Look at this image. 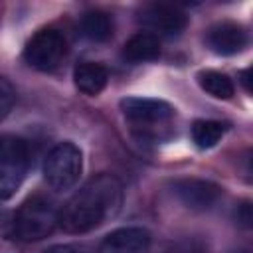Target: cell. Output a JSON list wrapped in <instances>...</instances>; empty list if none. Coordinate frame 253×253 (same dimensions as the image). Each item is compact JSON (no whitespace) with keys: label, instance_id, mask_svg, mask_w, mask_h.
Listing matches in <instances>:
<instances>
[{"label":"cell","instance_id":"cell-1","mask_svg":"<svg viewBox=\"0 0 253 253\" xmlns=\"http://www.w3.org/2000/svg\"><path fill=\"white\" fill-rule=\"evenodd\" d=\"M123 206V184L111 174H97L85 182L59 211V225L67 233H87L109 221Z\"/></svg>","mask_w":253,"mask_h":253},{"label":"cell","instance_id":"cell-2","mask_svg":"<svg viewBox=\"0 0 253 253\" xmlns=\"http://www.w3.org/2000/svg\"><path fill=\"white\" fill-rule=\"evenodd\" d=\"M121 111L130 125V130L140 140H162L170 132L176 111L170 103L150 97H126L121 101Z\"/></svg>","mask_w":253,"mask_h":253},{"label":"cell","instance_id":"cell-3","mask_svg":"<svg viewBox=\"0 0 253 253\" xmlns=\"http://www.w3.org/2000/svg\"><path fill=\"white\" fill-rule=\"evenodd\" d=\"M57 225L59 213L55 206L42 196H34L16 210L12 219V237L24 243L42 241L51 235Z\"/></svg>","mask_w":253,"mask_h":253},{"label":"cell","instance_id":"cell-4","mask_svg":"<svg viewBox=\"0 0 253 253\" xmlns=\"http://www.w3.org/2000/svg\"><path fill=\"white\" fill-rule=\"evenodd\" d=\"M83 172V152L77 144L65 140L55 144L43 162V178L45 182L57 190H71Z\"/></svg>","mask_w":253,"mask_h":253},{"label":"cell","instance_id":"cell-5","mask_svg":"<svg viewBox=\"0 0 253 253\" xmlns=\"http://www.w3.org/2000/svg\"><path fill=\"white\" fill-rule=\"evenodd\" d=\"M30 164V146L16 134H4L0 142V198L10 200L22 186Z\"/></svg>","mask_w":253,"mask_h":253},{"label":"cell","instance_id":"cell-6","mask_svg":"<svg viewBox=\"0 0 253 253\" xmlns=\"http://www.w3.org/2000/svg\"><path fill=\"white\" fill-rule=\"evenodd\" d=\"M67 53V42L63 34L55 28L38 30L24 47V59L30 67L38 71L55 69Z\"/></svg>","mask_w":253,"mask_h":253},{"label":"cell","instance_id":"cell-7","mask_svg":"<svg viewBox=\"0 0 253 253\" xmlns=\"http://www.w3.org/2000/svg\"><path fill=\"white\" fill-rule=\"evenodd\" d=\"M172 190L176 198L188 210H194V211H208L221 198V188L215 182L202 180V178H180L172 184Z\"/></svg>","mask_w":253,"mask_h":253},{"label":"cell","instance_id":"cell-8","mask_svg":"<svg viewBox=\"0 0 253 253\" xmlns=\"http://www.w3.org/2000/svg\"><path fill=\"white\" fill-rule=\"evenodd\" d=\"M138 20L154 36H178L188 26V16L170 4H148L140 10Z\"/></svg>","mask_w":253,"mask_h":253},{"label":"cell","instance_id":"cell-9","mask_svg":"<svg viewBox=\"0 0 253 253\" xmlns=\"http://www.w3.org/2000/svg\"><path fill=\"white\" fill-rule=\"evenodd\" d=\"M206 43L217 55H235L247 45V32L241 24L223 20L208 30Z\"/></svg>","mask_w":253,"mask_h":253},{"label":"cell","instance_id":"cell-10","mask_svg":"<svg viewBox=\"0 0 253 253\" xmlns=\"http://www.w3.org/2000/svg\"><path fill=\"white\" fill-rule=\"evenodd\" d=\"M148 245L150 233L144 227H121L101 241L97 253H146Z\"/></svg>","mask_w":253,"mask_h":253},{"label":"cell","instance_id":"cell-11","mask_svg":"<svg viewBox=\"0 0 253 253\" xmlns=\"http://www.w3.org/2000/svg\"><path fill=\"white\" fill-rule=\"evenodd\" d=\"M73 81H75V87L89 95V97H95L99 95L107 83H109V71L103 63H97V61H81L75 69H73Z\"/></svg>","mask_w":253,"mask_h":253},{"label":"cell","instance_id":"cell-12","mask_svg":"<svg viewBox=\"0 0 253 253\" xmlns=\"http://www.w3.org/2000/svg\"><path fill=\"white\" fill-rule=\"evenodd\" d=\"M160 55V40L150 32H136L123 45V57L130 63L154 61Z\"/></svg>","mask_w":253,"mask_h":253},{"label":"cell","instance_id":"cell-13","mask_svg":"<svg viewBox=\"0 0 253 253\" xmlns=\"http://www.w3.org/2000/svg\"><path fill=\"white\" fill-rule=\"evenodd\" d=\"M79 30L91 42H107L113 36V18L103 10H89L81 16Z\"/></svg>","mask_w":253,"mask_h":253},{"label":"cell","instance_id":"cell-14","mask_svg":"<svg viewBox=\"0 0 253 253\" xmlns=\"http://www.w3.org/2000/svg\"><path fill=\"white\" fill-rule=\"evenodd\" d=\"M227 125L221 121H213V119H198L192 123V140L198 148L206 150L215 146L221 136L225 134Z\"/></svg>","mask_w":253,"mask_h":253},{"label":"cell","instance_id":"cell-15","mask_svg":"<svg viewBox=\"0 0 253 253\" xmlns=\"http://www.w3.org/2000/svg\"><path fill=\"white\" fill-rule=\"evenodd\" d=\"M198 79V85L211 97L215 99H231L233 93H235V87H233V81L221 73V71H213V69H204L196 75Z\"/></svg>","mask_w":253,"mask_h":253},{"label":"cell","instance_id":"cell-16","mask_svg":"<svg viewBox=\"0 0 253 253\" xmlns=\"http://www.w3.org/2000/svg\"><path fill=\"white\" fill-rule=\"evenodd\" d=\"M233 219L239 227H243L247 231H253V200H241L235 206Z\"/></svg>","mask_w":253,"mask_h":253},{"label":"cell","instance_id":"cell-17","mask_svg":"<svg viewBox=\"0 0 253 253\" xmlns=\"http://www.w3.org/2000/svg\"><path fill=\"white\" fill-rule=\"evenodd\" d=\"M14 103H16V91L10 85V81L6 77H2L0 79V117L2 119L8 117V113L12 111Z\"/></svg>","mask_w":253,"mask_h":253},{"label":"cell","instance_id":"cell-18","mask_svg":"<svg viewBox=\"0 0 253 253\" xmlns=\"http://www.w3.org/2000/svg\"><path fill=\"white\" fill-rule=\"evenodd\" d=\"M172 253H208L206 247L196 241V239H186V241H180L172 247Z\"/></svg>","mask_w":253,"mask_h":253},{"label":"cell","instance_id":"cell-19","mask_svg":"<svg viewBox=\"0 0 253 253\" xmlns=\"http://www.w3.org/2000/svg\"><path fill=\"white\" fill-rule=\"evenodd\" d=\"M239 81H241L243 89H245L249 95H253V65L241 71V75H239Z\"/></svg>","mask_w":253,"mask_h":253},{"label":"cell","instance_id":"cell-20","mask_svg":"<svg viewBox=\"0 0 253 253\" xmlns=\"http://www.w3.org/2000/svg\"><path fill=\"white\" fill-rule=\"evenodd\" d=\"M42 253H79V249L75 245H67V243H59V245H51L47 249H43Z\"/></svg>","mask_w":253,"mask_h":253},{"label":"cell","instance_id":"cell-21","mask_svg":"<svg viewBox=\"0 0 253 253\" xmlns=\"http://www.w3.org/2000/svg\"><path fill=\"white\" fill-rule=\"evenodd\" d=\"M247 166H249V170L253 172V148H251L249 154H247Z\"/></svg>","mask_w":253,"mask_h":253},{"label":"cell","instance_id":"cell-22","mask_svg":"<svg viewBox=\"0 0 253 253\" xmlns=\"http://www.w3.org/2000/svg\"><path fill=\"white\" fill-rule=\"evenodd\" d=\"M235 253H249V251H235Z\"/></svg>","mask_w":253,"mask_h":253}]
</instances>
